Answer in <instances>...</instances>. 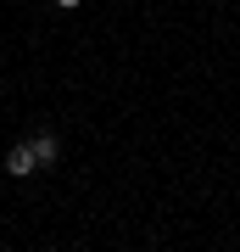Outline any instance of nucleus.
<instances>
[{
	"mask_svg": "<svg viewBox=\"0 0 240 252\" xmlns=\"http://www.w3.org/2000/svg\"><path fill=\"white\" fill-rule=\"evenodd\" d=\"M34 168H39V157H34V140H23V146H11V152H6V174H11V180H28Z\"/></svg>",
	"mask_w": 240,
	"mask_h": 252,
	"instance_id": "obj_1",
	"label": "nucleus"
},
{
	"mask_svg": "<svg viewBox=\"0 0 240 252\" xmlns=\"http://www.w3.org/2000/svg\"><path fill=\"white\" fill-rule=\"evenodd\" d=\"M34 157L45 162V168H51V162L62 157V146H56V135H34Z\"/></svg>",
	"mask_w": 240,
	"mask_h": 252,
	"instance_id": "obj_2",
	"label": "nucleus"
},
{
	"mask_svg": "<svg viewBox=\"0 0 240 252\" xmlns=\"http://www.w3.org/2000/svg\"><path fill=\"white\" fill-rule=\"evenodd\" d=\"M56 6H67V11H73V6H84V0H56Z\"/></svg>",
	"mask_w": 240,
	"mask_h": 252,
	"instance_id": "obj_3",
	"label": "nucleus"
},
{
	"mask_svg": "<svg viewBox=\"0 0 240 252\" xmlns=\"http://www.w3.org/2000/svg\"><path fill=\"white\" fill-rule=\"evenodd\" d=\"M39 252H45V247H39Z\"/></svg>",
	"mask_w": 240,
	"mask_h": 252,
	"instance_id": "obj_4",
	"label": "nucleus"
}]
</instances>
